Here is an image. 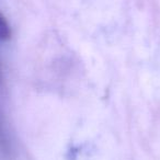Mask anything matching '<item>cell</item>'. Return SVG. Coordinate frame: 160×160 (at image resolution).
I'll list each match as a JSON object with an SVG mask.
<instances>
[{
    "mask_svg": "<svg viewBox=\"0 0 160 160\" xmlns=\"http://www.w3.org/2000/svg\"><path fill=\"white\" fill-rule=\"evenodd\" d=\"M10 151H11V147L8 139V135L5 131L3 124L0 121V156L3 158H8L10 156Z\"/></svg>",
    "mask_w": 160,
    "mask_h": 160,
    "instance_id": "obj_1",
    "label": "cell"
},
{
    "mask_svg": "<svg viewBox=\"0 0 160 160\" xmlns=\"http://www.w3.org/2000/svg\"><path fill=\"white\" fill-rule=\"evenodd\" d=\"M11 38V29L8 23L7 19L0 12V42L8 41Z\"/></svg>",
    "mask_w": 160,
    "mask_h": 160,
    "instance_id": "obj_2",
    "label": "cell"
}]
</instances>
